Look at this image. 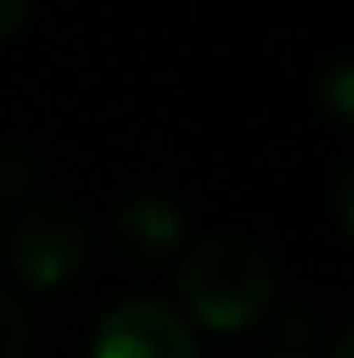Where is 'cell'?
<instances>
[{"mask_svg": "<svg viewBox=\"0 0 354 358\" xmlns=\"http://www.w3.org/2000/svg\"><path fill=\"white\" fill-rule=\"evenodd\" d=\"M118 245L136 263H160L182 245V213L160 195H141L118 213Z\"/></svg>", "mask_w": 354, "mask_h": 358, "instance_id": "cell-4", "label": "cell"}, {"mask_svg": "<svg viewBox=\"0 0 354 358\" xmlns=\"http://www.w3.org/2000/svg\"><path fill=\"white\" fill-rule=\"evenodd\" d=\"M177 286L209 331H246L273 299V263L250 241L209 236L186 254Z\"/></svg>", "mask_w": 354, "mask_h": 358, "instance_id": "cell-1", "label": "cell"}, {"mask_svg": "<svg viewBox=\"0 0 354 358\" xmlns=\"http://www.w3.org/2000/svg\"><path fill=\"white\" fill-rule=\"evenodd\" d=\"M27 350V313L0 295V358H23Z\"/></svg>", "mask_w": 354, "mask_h": 358, "instance_id": "cell-6", "label": "cell"}, {"mask_svg": "<svg viewBox=\"0 0 354 358\" xmlns=\"http://www.w3.org/2000/svg\"><path fill=\"white\" fill-rule=\"evenodd\" d=\"M337 218H341L346 231H354V164L341 173V182H337Z\"/></svg>", "mask_w": 354, "mask_h": 358, "instance_id": "cell-8", "label": "cell"}, {"mask_svg": "<svg viewBox=\"0 0 354 358\" xmlns=\"http://www.w3.org/2000/svg\"><path fill=\"white\" fill-rule=\"evenodd\" d=\"M91 358H195V336L169 304L132 299L100 322Z\"/></svg>", "mask_w": 354, "mask_h": 358, "instance_id": "cell-3", "label": "cell"}, {"mask_svg": "<svg viewBox=\"0 0 354 358\" xmlns=\"http://www.w3.org/2000/svg\"><path fill=\"white\" fill-rule=\"evenodd\" d=\"M23 18H27V5H23V0H0V41H5V36H14L18 27H23Z\"/></svg>", "mask_w": 354, "mask_h": 358, "instance_id": "cell-9", "label": "cell"}, {"mask_svg": "<svg viewBox=\"0 0 354 358\" xmlns=\"http://www.w3.org/2000/svg\"><path fill=\"white\" fill-rule=\"evenodd\" d=\"M337 358H354V327H350V331L337 341Z\"/></svg>", "mask_w": 354, "mask_h": 358, "instance_id": "cell-10", "label": "cell"}, {"mask_svg": "<svg viewBox=\"0 0 354 358\" xmlns=\"http://www.w3.org/2000/svg\"><path fill=\"white\" fill-rule=\"evenodd\" d=\"M318 100L337 122H354V59H337L318 82Z\"/></svg>", "mask_w": 354, "mask_h": 358, "instance_id": "cell-5", "label": "cell"}, {"mask_svg": "<svg viewBox=\"0 0 354 358\" xmlns=\"http://www.w3.org/2000/svg\"><path fill=\"white\" fill-rule=\"evenodd\" d=\"M27 177H32V164H27L23 150H0V195L23 191Z\"/></svg>", "mask_w": 354, "mask_h": 358, "instance_id": "cell-7", "label": "cell"}, {"mask_svg": "<svg viewBox=\"0 0 354 358\" xmlns=\"http://www.w3.org/2000/svg\"><path fill=\"white\" fill-rule=\"evenodd\" d=\"M82 254H87V231L69 204H36L9 241V259H14L18 277L36 290L64 286L82 268Z\"/></svg>", "mask_w": 354, "mask_h": 358, "instance_id": "cell-2", "label": "cell"}]
</instances>
